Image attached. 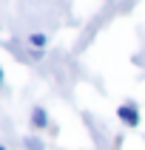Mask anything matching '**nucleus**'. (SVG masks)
<instances>
[{"label": "nucleus", "mask_w": 145, "mask_h": 150, "mask_svg": "<svg viewBox=\"0 0 145 150\" xmlns=\"http://www.w3.org/2000/svg\"><path fill=\"white\" fill-rule=\"evenodd\" d=\"M0 150H6V147H3V144H0Z\"/></svg>", "instance_id": "obj_6"}, {"label": "nucleus", "mask_w": 145, "mask_h": 150, "mask_svg": "<svg viewBox=\"0 0 145 150\" xmlns=\"http://www.w3.org/2000/svg\"><path fill=\"white\" fill-rule=\"evenodd\" d=\"M0 85H3V68H0Z\"/></svg>", "instance_id": "obj_5"}, {"label": "nucleus", "mask_w": 145, "mask_h": 150, "mask_svg": "<svg viewBox=\"0 0 145 150\" xmlns=\"http://www.w3.org/2000/svg\"><path fill=\"white\" fill-rule=\"evenodd\" d=\"M117 116H119V122L128 125V127H136V125H139V110H136V105H119Z\"/></svg>", "instance_id": "obj_1"}, {"label": "nucleus", "mask_w": 145, "mask_h": 150, "mask_svg": "<svg viewBox=\"0 0 145 150\" xmlns=\"http://www.w3.org/2000/svg\"><path fill=\"white\" fill-rule=\"evenodd\" d=\"M31 125L34 127H46V125H49V116H46V110H43V108H34L31 110Z\"/></svg>", "instance_id": "obj_2"}, {"label": "nucleus", "mask_w": 145, "mask_h": 150, "mask_svg": "<svg viewBox=\"0 0 145 150\" xmlns=\"http://www.w3.org/2000/svg\"><path fill=\"white\" fill-rule=\"evenodd\" d=\"M26 150H43V142L34 139V136H29V139H26Z\"/></svg>", "instance_id": "obj_4"}, {"label": "nucleus", "mask_w": 145, "mask_h": 150, "mask_svg": "<svg viewBox=\"0 0 145 150\" xmlns=\"http://www.w3.org/2000/svg\"><path fill=\"white\" fill-rule=\"evenodd\" d=\"M29 45H31V48H43V45H46V34H31V37H29Z\"/></svg>", "instance_id": "obj_3"}]
</instances>
